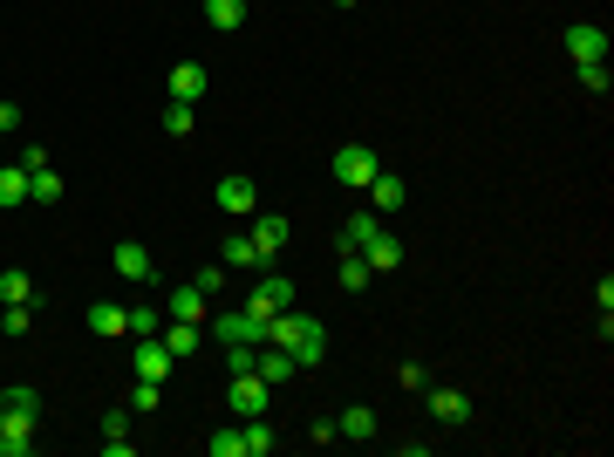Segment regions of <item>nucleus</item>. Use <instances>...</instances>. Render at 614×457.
Here are the masks:
<instances>
[{
  "label": "nucleus",
  "mask_w": 614,
  "mask_h": 457,
  "mask_svg": "<svg viewBox=\"0 0 614 457\" xmlns=\"http://www.w3.org/2000/svg\"><path fill=\"white\" fill-rule=\"evenodd\" d=\"M267 342H280L301 369H314V362L328 355V321H314V314H301V307H287V314H273V321H267Z\"/></svg>",
  "instance_id": "f257e3e1"
},
{
  "label": "nucleus",
  "mask_w": 614,
  "mask_h": 457,
  "mask_svg": "<svg viewBox=\"0 0 614 457\" xmlns=\"http://www.w3.org/2000/svg\"><path fill=\"white\" fill-rule=\"evenodd\" d=\"M205 328H212V335H219V342H267V321H260V314H253V307H239V314H232V307H219V314H205Z\"/></svg>",
  "instance_id": "f03ea898"
},
{
  "label": "nucleus",
  "mask_w": 614,
  "mask_h": 457,
  "mask_svg": "<svg viewBox=\"0 0 614 457\" xmlns=\"http://www.w3.org/2000/svg\"><path fill=\"white\" fill-rule=\"evenodd\" d=\"M253 314H260V321H273V314H287V307H294V280H287V273H273V267H260V280H253Z\"/></svg>",
  "instance_id": "7ed1b4c3"
},
{
  "label": "nucleus",
  "mask_w": 614,
  "mask_h": 457,
  "mask_svg": "<svg viewBox=\"0 0 614 457\" xmlns=\"http://www.w3.org/2000/svg\"><path fill=\"white\" fill-rule=\"evenodd\" d=\"M226 403H232V417H267L273 410V382L260 376V369H253V376H232Z\"/></svg>",
  "instance_id": "20e7f679"
},
{
  "label": "nucleus",
  "mask_w": 614,
  "mask_h": 457,
  "mask_svg": "<svg viewBox=\"0 0 614 457\" xmlns=\"http://www.w3.org/2000/svg\"><path fill=\"white\" fill-rule=\"evenodd\" d=\"M376 171H383V157L369 151V144H342V151H335V178H342V185H369V178H376Z\"/></svg>",
  "instance_id": "39448f33"
},
{
  "label": "nucleus",
  "mask_w": 614,
  "mask_h": 457,
  "mask_svg": "<svg viewBox=\"0 0 614 457\" xmlns=\"http://www.w3.org/2000/svg\"><path fill=\"white\" fill-rule=\"evenodd\" d=\"M171 369H178V355L164 348V335H137V376H144V382H164Z\"/></svg>",
  "instance_id": "423d86ee"
},
{
  "label": "nucleus",
  "mask_w": 614,
  "mask_h": 457,
  "mask_svg": "<svg viewBox=\"0 0 614 457\" xmlns=\"http://www.w3.org/2000/svg\"><path fill=\"white\" fill-rule=\"evenodd\" d=\"M28 451H35V417L0 410V457H28Z\"/></svg>",
  "instance_id": "0eeeda50"
},
{
  "label": "nucleus",
  "mask_w": 614,
  "mask_h": 457,
  "mask_svg": "<svg viewBox=\"0 0 614 457\" xmlns=\"http://www.w3.org/2000/svg\"><path fill=\"white\" fill-rule=\"evenodd\" d=\"M567 55H574V62H601V55H608V28H601V21H574V28H567Z\"/></svg>",
  "instance_id": "6e6552de"
},
{
  "label": "nucleus",
  "mask_w": 614,
  "mask_h": 457,
  "mask_svg": "<svg viewBox=\"0 0 614 457\" xmlns=\"http://www.w3.org/2000/svg\"><path fill=\"white\" fill-rule=\"evenodd\" d=\"M253 205H260L253 178H219V212L226 219H253Z\"/></svg>",
  "instance_id": "1a4fd4ad"
},
{
  "label": "nucleus",
  "mask_w": 614,
  "mask_h": 457,
  "mask_svg": "<svg viewBox=\"0 0 614 457\" xmlns=\"http://www.w3.org/2000/svg\"><path fill=\"white\" fill-rule=\"evenodd\" d=\"M164 314H171V321H198V328H205L212 301H205V294H198L192 280H185V287H171V294H164Z\"/></svg>",
  "instance_id": "9d476101"
},
{
  "label": "nucleus",
  "mask_w": 614,
  "mask_h": 457,
  "mask_svg": "<svg viewBox=\"0 0 614 457\" xmlns=\"http://www.w3.org/2000/svg\"><path fill=\"white\" fill-rule=\"evenodd\" d=\"M362 260H369V273H396V267H403V239L369 232V239H362Z\"/></svg>",
  "instance_id": "9b49d317"
},
{
  "label": "nucleus",
  "mask_w": 614,
  "mask_h": 457,
  "mask_svg": "<svg viewBox=\"0 0 614 457\" xmlns=\"http://www.w3.org/2000/svg\"><path fill=\"white\" fill-rule=\"evenodd\" d=\"M423 403H430L437 423H471V396L464 389H423Z\"/></svg>",
  "instance_id": "f8f14e48"
},
{
  "label": "nucleus",
  "mask_w": 614,
  "mask_h": 457,
  "mask_svg": "<svg viewBox=\"0 0 614 457\" xmlns=\"http://www.w3.org/2000/svg\"><path fill=\"white\" fill-rule=\"evenodd\" d=\"M362 191H369V205H376V212H403V198H410V185H403L396 171H376Z\"/></svg>",
  "instance_id": "ddd939ff"
},
{
  "label": "nucleus",
  "mask_w": 614,
  "mask_h": 457,
  "mask_svg": "<svg viewBox=\"0 0 614 457\" xmlns=\"http://www.w3.org/2000/svg\"><path fill=\"white\" fill-rule=\"evenodd\" d=\"M116 273H123V280H130V287H144V280H157V267H151V253H144V246H137V239H123V246H116Z\"/></svg>",
  "instance_id": "4468645a"
},
{
  "label": "nucleus",
  "mask_w": 614,
  "mask_h": 457,
  "mask_svg": "<svg viewBox=\"0 0 614 457\" xmlns=\"http://www.w3.org/2000/svg\"><path fill=\"white\" fill-rule=\"evenodd\" d=\"M89 335H103V342H116V335H130V307H116V301H96V307H89Z\"/></svg>",
  "instance_id": "2eb2a0df"
},
{
  "label": "nucleus",
  "mask_w": 614,
  "mask_h": 457,
  "mask_svg": "<svg viewBox=\"0 0 614 457\" xmlns=\"http://www.w3.org/2000/svg\"><path fill=\"white\" fill-rule=\"evenodd\" d=\"M219 267L246 273V267H273V260H260V246H253V232H232V239H226V253H219Z\"/></svg>",
  "instance_id": "dca6fc26"
},
{
  "label": "nucleus",
  "mask_w": 614,
  "mask_h": 457,
  "mask_svg": "<svg viewBox=\"0 0 614 457\" xmlns=\"http://www.w3.org/2000/svg\"><path fill=\"white\" fill-rule=\"evenodd\" d=\"M198 96H205V69H198V62H178V69H171V103H198Z\"/></svg>",
  "instance_id": "f3484780"
},
{
  "label": "nucleus",
  "mask_w": 614,
  "mask_h": 457,
  "mask_svg": "<svg viewBox=\"0 0 614 457\" xmlns=\"http://www.w3.org/2000/svg\"><path fill=\"white\" fill-rule=\"evenodd\" d=\"M335 430H342V444H369V437H376V410H362V403H355V410L335 417Z\"/></svg>",
  "instance_id": "a211bd4d"
},
{
  "label": "nucleus",
  "mask_w": 614,
  "mask_h": 457,
  "mask_svg": "<svg viewBox=\"0 0 614 457\" xmlns=\"http://www.w3.org/2000/svg\"><path fill=\"white\" fill-rule=\"evenodd\" d=\"M28 205V164H0V212Z\"/></svg>",
  "instance_id": "6ab92c4d"
},
{
  "label": "nucleus",
  "mask_w": 614,
  "mask_h": 457,
  "mask_svg": "<svg viewBox=\"0 0 614 457\" xmlns=\"http://www.w3.org/2000/svg\"><path fill=\"white\" fill-rule=\"evenodd\" d=\"M253 369H260V376H267V382H287V376H294V369H301V362H294V355H287V348H280V342H260V362H253Z\"/></svg>",
  "instance_id": "aec40b11"
},
{
  "label": "nucleus",
  "mask_w": 614,
  "mask_h": 457,
  "mask_svg": "<svg viewBox=\"0 0 614 457\" xmlns=\"http://www.w3.org/2000/svg\"><path fill=\"white\" fill-rule=\"evenodd\" d=\"M103 451H110V457L137 451V444H130V410H110V417H103Z\"/></svg>",
  "instance_id": "412c9836"
},
{
  "label": "nucleus",
  "mask_w": 614,
  "mask_h": 457,
  "mask_svg": "<svg viewBox=\"0 0 614 457\" xmlns=\"http://www.w3.org/2000/svg\"><path fill=\"white\" fill-rule=\"evenodd\" d=\"M198 342H205V328H198V321H171V328H164V348H171L178 362H185V355H198Z\"/></svg>",
  "instance_id": "4be33fe9"
},
{
  "label": "nucleus",
  "mask_w": 614,
  "mask_h": 457,
  "mask_svg": "<svg viewBox=\"0 0 614 457\" xmlns=\"http://www.w3.org/2000/svg\"><path fill=\"white\" fill-rule=\"evenodd\" d=\"M0 410H21V417H41V389H35V382H7V389H0Z\"/></svg>",
  "instance_id": "5701e85b"
},
{
  "label": "nucleus",
  "mask_w": 614,
  "mask_h": 457,
  "mask_svg": "<svg viewBox=\"0 0 614 457\" xmlns=\"http://www.w3.org/2000/svg\"><path fill=\"white\" fill-rule=\"evenodd\" d=\"M205 21H212L219 35H232V28H246V0H205Z\"/></svg>",
  "instance_id": "b1692460"
},
{
  "label": "nucleus",
  "mask_w": 614,
  "mask_h": 457,
  "mask_svg": "<svg viewBox=\"0 0 614 457\" xmlns=\"http://www.w3.org/2000/svg\"><path fill=\"white\" fill-rule=\"evenodd\" d=\"M376 219H383V212H348V226H342V253H362V239H369V232H383Z\"/></svg>",
  "instance_id": "393cba45"
},
{
  "label": "nucleus",
  "mask_w": 614,
  "mask_h": 457,
  "mask_svg": "<svg viewBox=\"0 0 614 457\" xmlns=\"http://www.w3.org/2000/svg\"><path fill=\"white\" fill-rule=\"evenodd\" d=\"M253 246H260V260H273L287 246V219H253Z\"/></svg>",
  "instance_id": "a878e982"
},
{
  "label": "nucleus",
  "mask_w": 614,
  "mask_h": 457,
  "mask_svg": "<svg viewBox=\"0 0 614 457\" xmlns=\"http://www.w3.org/2000/svg\"><path fill=\"white\" fill-rule=\"evenodd\" d=\"M28 198H35V205H55V198H62V178H55V164L28 171Z\"/></svg>",
  "instance_id": "bb28decb"
},
{
  "label": "nucleus",
  "mask_w": 614,
  "mask_h": 457,
  "mask_svg": "<svg viewBox=\"0 0 614 457\" xmlns=\"http://www.w3.org/2000/svg\"><path fill=\"white\" fill-rule=\"evenodd\" d=\"M335 280H342L348 294H362V287H369L376 273H369V260H362V253H342V273H335Z\"/></svg>",
  "instance_id": "cd10ccee"
},
{
  "label": "nucleus",
  "mask_w": 614,
  "mask_h": 457,
  "mask_svg": "<svg viewBox=\"0 0 614 457\" xmlns=\"http://www.w3.org/2000/svg\"><path fill=\"white\" fill-rule=\"evenodd\" d=\"M35 328V301H7V314H0V335H28Z\"/></svg>",
  "instance_id": "c85d7f7f"
},
{
  "label": "nucleus",
  "mask_w": 614,
  "mask_h": 457,
  "mask_svg": "<svg viewBox=\"0 0 614 457\" xmlns=\"http://www.w3.org/2000/svg\"><path fill=\"white\" fill-rule=\"evenodd\" d=\"M192 103H171V110H164V137H192Z\"/></svg>",
  "instance_id": "c756f323"
},
{
  "label": "nucleus",
  "mask_w": 614,
  "mask_h": 457,
  "mask_svg": "<svg viewBox=\"0 0 614 457\" xmlns=\"http://www.w3.org/2000/svg\"><path fill=\"white\" fill-rule=\"evenodd\" d=\"M0 301H35V280L28 273H0Z\"/></svg>",
  "instance_id": "7c9ffc66"
},
{
  "label": "nucleus",
  "mask_w": 614,
  "mask_h": 457,
  "mask_svg": "<svg viewBox=\"0 0 614 457\" xmlns=\"http://www.w3.org/2000/svg\"><path fill=\"white\" fill-rule=\"evenodd\" d=\"M130 335H164V314L157 307H130Z\"/></svg>",
  "instance_id": "2f4dec72"
},
{
  "label": "nucleus",
  "mask_w": 614,
  "mask_h": 457,
  "mask_svg": "<svg viewBox=\"0 0 614 457\" xmlns=\"http://www.w3.org/2000/svg\"><path fill=\"white\" fill-rule=\"evenodd\" d=\"M205 451L212 457H246V444H239V430H219V437H205Z\"/></svg>",
  "instance_id": "473e14b6"
},
{
  "label": "nucleus",
  "mask_w": 614,
  "mask_h": 457,
  "mask_svg": "<svg viewBox=\"0 0 614 457\" xmlns=\"http://www.w3.org/2000/svg\"><path fill=\"white\" fill-rule=\"evenodd\" d=\"M574 69H580V82H587L594 96H608V62H574Z\"/></svg>",
  "instance_id": "72a5a7b5"
},
{
  "label": "nucleus",
  "mask_w": 614,
  "mask_h": 457,
  "mask_svg": "<svg viewBox=\"0 0 614 457\" xmlns=\"http://www.w3.org/2000/svg\"><path fill=\"white\" fill-rule=\"evenodd\" d=\"M192 287H198V294H205V301H219V287H226V273H219V267H198V273H192Z\"/></svg>",
  "instance_id": "f704fd0d"
},
{
  "label": "nucleus",
  "mask_w": 614,
  "mask_h": 457,
  "mask_svg": "<svg viewBox=\"0 0 614 457\" xmlns=\"http://www.w3.org/2000/svg\"><path fill=\"white\" fill-rule=\"evenodd\" d=\"M157 403H164V389L137 376V389H130V410H157Z\"/></svg>",
  "instance_id": "c9c22d12"
},
{
  "label": "nucleus",
  "mask_w": 614,
  "mask_h": 457,
  "mask_svg": "<svg viewBox=\"0 0 614 457\" xmlns=\"http://www.w3.org/2000/svg\"><path fill=\"white\" fill-rule=\"evenodd\" d=\"M396 382H403V389H430V369H423V362H403Z\"/></svg>",
  "instance_id": "e433bc0d"
},
{
  "label": "nucleus",
  "mask_w": 614,
  "mask_h": 457,
  "mask_svg": "<svg viewBox=\"0 0 614 457\" xmlns=\"http://www.w3.org/2000/svg\"><path fill=\"white\" fill-rule=\"evenodd\" d=\"M14 130H21V110H14V103L0 96V137H14Z\"/></svg>",
  "instance_id": "4c0bfd02"
}]
</instances>
